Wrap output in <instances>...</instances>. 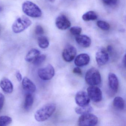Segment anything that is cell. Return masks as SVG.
Instances as JSON below:
<instances>
[{
    "label": "cell",
    "mask_w": 126,
    "mask_h": 126,
    "mask_svg": "<svg viewBox=\"0 0 126 126\" xmlns=\"http://www.w3.org/2000/svg\"><path fill=\"white\" fill-rule=\"evenodd\" d=\"M56 109L55 104L47 103L36 111L34 114V118L36 121L39 122L45 121L53 115Z\"/></svg>",
    "instance_id": "1"
},
{
    "label": "cell",
    "mask_w": 126,
    "mask_h": 126,
    "mask_svg": "<svg viewBox=\"0 0 126 126\" xmlns=\"http://www.w3.org/2000/svg\"><path fill=\"white\" fill-rule=\"evenodd\" d=\"M22 9L26 15L32 17H40L42 14L41 9L37 5L29 0H27L23 3Z\"/></svg>",
    "instance_id": "2"
},
{
    "label": "cell",
    "mask_w": 126,
    "mask_h": 126,
    "mask_svg": "<svg viewBox=\"0 0 126 126\" xmlns=\"http://www.w3.org/2000/svg\"><path fill=\"white\" fill-rule=\"evenodd\" d=\"M32 24L31 20L26 16H22L17 18L12 26V30L15 33L22 32Z\"/></svg>",
    "instance_id": "3"
},
{
    "label": "cell",
    "mask_w": 126,
    "mask_h": 126,
    "mask_svg": "<svg viewBox=\"0 0 126 126\" xmlns=\"http://www.w3.org/2000/svg\"><path fill=\"white\" fill-rule=\"evenodd\" d=\"M85 80L87 84L90 85L96 86L101 84V74L99 71L95 68H91L86 72Z\"/></svg>",
    "instance_id": "4"
},
{
    "label": "cell",
    "mask_w": 126,
    "mask_h": 126,
    "mask_svg": "<svg viewBox=\"0 0 126 126\" xmlns=\"http://www.w3.org/2000/svg\"><path fill=\"white\" fill-rule=\"evenodd\" d=\"M98 122L97 116L89 113L81 115L78 120V125L81 126H95Z\"/></svg>",
    "instance_id": "5"
},
{
    "label": "cell",
    "mask_w": 126,
    "mask_h": 126,
    "mask_svg": "<svg viewBox=\"0 0 126 126\" xmlns=\"http://www.w3.org/2000/svg\"><path fill=\"white\" fill-rule=\"evenodd\" d=\"M54 68L50 64H48L45 67L40 68L38 71V76L43 80H50L54 76Z\"/></svg>",
    "instance_id": "6"
},
{
    "label": "cell",
    "mask_w": 126,
    "mask_h": 126,
    "mask_svg": "<svg viewBox=\"0 0 126 126\" xmlns=\"http://www.w3.org/2000/svg\"><path fill=\"white\" fill-rule=\"evenodd\" d=\"M90 99L93 101L98 102L102 99V93L100 88L94 85H90L87 89Z\"/></svg>",
    "instance_id": "7"
},
{
    "label": "cell",
    "mask_w": 126,
    "mask_h": 126,
    "mask_svg": "<svg viewBox=\"0 0 126 126\" xmlns=\"http://www.w3.org/2000/svg\"><path fill=\"white\" fill-rule=\"evenodd\" d=\"M96 61L98 65L102 66L104 65L109 60L108 52L103 47L99 48L95 54Z\"/></svg>",
    "instance_id": "8"
},
{
    "label": "cell",
    "mask_w": 126,
    "mask_h": 126,
    "mask_svg": "<svg viewBox=\"0 0 126 126\" xmlns=\"http://www.w3.org/2000/svg\"><path fill=\"white\" fill-rule=\"evenodd\" d=\"M77 54V50L74 46L68 45L64 48L62 53L63 59L66 62H70L73 60Z\"/></svg>",
    "instance_id": "9"
},
{
    "label": "cell",
    "mask_w": 126,
    "mask_h": 126,
    "mask_svg": "<svg viewBox=\"0 0 126 126\" xmlns=\"http://www.w3.org/2000/svg\"><path fill=\"white\" fill-rule=\"evenodd\" d=\"M90 99L87 93L83 91L77 93L75 96V101L79 106H84L89 104Z\"/></svg>",
    "instance_id": "10"
},
{
    "label": "cell",
    "mask_w": 126,
    "mask_h": 126,
    "mask_svg": "<svg viewBox=\"0 0 126 126\" xmlns=\"http://www.w3.org/2000/svg\"><path fill=\"white\" fill-rule=\"evenodd\" d=\"M56 25L59 29L65 30L70 27L71 23L66 16L61 15L56 19Z\"/></svg>",
    "instance_id": "11"
},
{
    "label": "cell",
    "mask_w": 126,
    "mask_h": 126,
    "mask_svg": "<svg viewBox=\"0 0 126 126\" xmlns=\"http://www.w3.org/2000/svg\"><path fill=\"white\" fill-rule=\"evenodd\" d=\"M23 88L28 93L32 94L35 92L36 86L35 84L29 78L25 77L23 79Z\"/></svg>",
    "instance_id": "12"
},
{
    "label": "cell",
    "mask_w": 126,
    "mask_h": 126,
    "mask_svg": "<svg viewBox=\"0 0 126 126\" xmlns=\"http://www.w3.org/2000/svg\"><path fill=\"white\" fill-rule=\"evenodd\" d=\"M90 57L88 54L82 53L77 56L75 59L74 63L78 67H82L87 65L90 62Z\"/></svg>",
    "instance_id": "13"
},
{
    "label": "cell",
    "mask_w": 126,
    "mask_h": 126,
    "mask_svg": "<svg viewBox=\"0 0 126 126\" xmlns=\"http://www.w3.org/2000/svg\"><path fill=\"white\" fill-rule=\"evenodd\" d=\"M75 39L77 43L83 47H88L91 45V39L87 35L79 34L76 36Z\"/></svg>",
    "instance_id": "14"
},
{
    "label": "cell",
    "mask_w": 126,
    "mask_h": 126,
    "mask_svg": "<svg viewBox=\"0 0 126 126\" xmlns=\"http://www.w3.org/2000/svg\"><path fill=\"white\" fill-rule=\"evenodd\" d=\"M0 87L5 93H11L14 90V86L12 82L9 79L4 78L0 81Z\"/></svg>",
    "instance_id": "15"
},
{
    "label": "cell",
    "mask_w": 126,
    "mask_h": 126,
    "mask_svg": "<svg viewBox=\"0 0 126 126\" xmlns=\"http://www.w3.org/2000/svg\"><path fill=\"white\" fill-rule=\"evenodd\" d=\"M108 77L110 88L114 93H117L119 88V81L117 76L113 73H110Z\"/></svg>",
    "instance_id": "16"
},
{
    "label": "cell",
    "mask_w": 126,
    "mask_h": 126,
    "mask_svg": "<svg viewBox=\"0 0 126 126\" xmlns=\"http://www.w3.org/2000/svg\"><path fill=\"white\" fill-rule=\"evenodd\" d=\"M40 54V52L38 49L33 48L30 50L26 54L25 60L28 62H33L35 59Z\"/></svg>",
    "instance_id": "17"
},
{
    "label": "cell",
    "mask_w": 126,
    "mask_h": 126,
    "mask_svg": "<svg viewBox=\"0 0 126 126\" xmlns=\"http://www.w3.org/2000/svg\"><path fill=\"white\" fill-rule=\"evenodd\" d=\"M92 107L89 104L84 106H79L75 108V112L79 115L89 113L93 110Z\"/></svg>",
    "instance_id": "18"
},
{
    "label": "cell",
    "mask_w": 126,
    "mask_h": 126,
    "mask_svg": "<svg viewBox=\"0 0 126 126\" xmlns=\"http://www.w3.org/2000/svg\"><path fill=\"white\" fill-rule=\"evenodd\" d=\"M114 107L119 110H122L124 108L125 103L124 100L120 96H116L114 98L113 102Z\"/></svg>",
    "instance_id": "19"
},
{
    "label": "cell",
    "mask_w": 126,
    "mask_h": 126,
    "mask_svg": "<svg viewBox=\"0 0 126 126\" xmlns=\"http://www.w3.org/2000/svg\"><path fill=\"white\" fill-rule=\"evenodd\" d=\"M34 102L33 96L32 94L28 93L26 96L24 103V107L26 110L31 109L33 105Z\"/></svg>",
    "instance_id": "20"
},
{
    "label": "cell",
    "mask_w": 126,
    "mask_h": 126,
    "mask_svg": "<svg viewBox=\"0 0 126 126\" xmlns=\"http://www.w3.org/2000/svg\"><path fill=\"white\" fill-rule=\"evenodd\" d=\"M98 16L95 12L93 11H90L86 12L82 16V19L84 21H89L95 20Z\"/></svg>",
    "instance_id": "21"
},
{
    "label": "cell",
    "mask_w": 126,
    "mask_h": 126,
    "mask_svg": "<svg viewBox=\"0 0 126 126\" xmlns=\"http://www.w3.org/2000/svg\"><path fill=\"white\" fill-rule=\"evenodd\" d=\"M38 45L43 49L47 48L49 46V42L48 39L45 36H40L38 39Z\"/></svg>",
    "instance_id": "22"
},
{
    "label": "cell",
    "mask_w": 126,
    "mask_h": 126,
    "mask_svg": "<svg viewBox=\"0 0 126 126\" xmlns=\"http://www.w3.org/2000/svg\"><path fill=\"white\" fill-rule=\"evenodd\" d=\"M12 121V119L8 116H0V126H8L10 124Z\"/></svg>",
    "instance_id": "23"
},
{
    "label": "cell",
    "mask_w": 126,
    "mask_h": 126,
    "mask_svg": "<svg viewBox=\"0 0 126 126\" xmlns=\"http://www.w3.org/2000/svg\"><path fill=\"white\" fill-rule=\"evenodd\" d=\"M97 26L101 30L104 31H107L110 29V26L107 22L102 20H99L96 23Z\"/></svg>",
    "instance_id": "24"
},
{
    "label": "cell",
    "mask_w": 126,
    "mask_h": 126,
    "mask_svg": "<svg viewBox=\"0 0 126 126\" xmlns=\"http://www.w3.org/2000/svg\"><path fill=\"white\" fill-rule=\"evenodd\" d=\"M46 58V56L45 54H40L35 59L33 63L34 65L38 66L41 64L45 60Z\"/></svg>",
    "instance_id": "25"
},
{
    "label": "cell",
    "mask_w": 126,
    "mask_h": 126,
    "mask_svg": "<svg viewBox=\"0 0 126 126\" xmlns=\"http://www.w3.org/2000/svg\"><path fill=\"white\" fill-rule=\"evenodd\" d=\"M70 32L73 35L77 36L80 34L82 32V29L78 26H74L70 29Z\"/></svg>",
    "instance_id": "26"
},
{
    "label": "cell",
    "mask_w": 126,
    "mask_h": 126,
    "mask_svg": "<svg viewBox=\"0 0 126 126\" xmlns=\"http://www.w3.org/2000/svg\"><path fill=\"white\" fill-rule=\"evenodd\" d=\"M105 5L109 6H113L116 5L118 0H102Z\"/></svg>",
    "instance_id": "27"
},
{
    "label": "cell",
    "mask_w": 126,
    "mask_h": 126,
    "mask_svg": "<svg viewBox=\"0 0 126 126\" xmlns=\"http://www.w3.org/2000/svg\"><path fill=\"white\" fill-rule=\"evenodd\" d=\"M35 33L37 35H42L44 33V29L40 25H37L35 28Z\"/></svg>",
    "instance_id": "28"
},
{
    "label": "cell",
    "mask_w": 126,
    "mask_h": 126,
    "mask_svg": "<svg viewBox=\"0 0 126 126\" xmlns=\"http://www.w3.org/2000/svg\"><path fill=\"white\" fill-rule=\"evenodd\" d=\"M4 101H5V97L4 95L0 93V110H2L4 105Z\"/></svg>",
    "instance_id": "29"
},
{
    "label": "cell",
    "mask_w": 126,
    "mask_h": 126,
    "mask_svg": "<svg viewBox=\"0 0 126 126\" xmlns=\"http://www.w3.org/2000/svg\"><path fill=\"white\" fill-rule=\"evenodd\" d=\"M16 76L17 79L19 82H20L22 79V77L21 73L19 71H17L16 72Z\"/></svg>",
    "instance_id": "30"
},
{
    "label": "cell",
    "mask_w": 126,
    "mask_h": 126,
    "mask_svg": "<svg viewBox=\"0 0 126 126\" xmlns=\"http://www.w3.org/2000/svg\"><path fill=\"white\" fill-rule=\"evenodd\" d=\"M73 72L76 74L81 75L82 74V71L79 67L74 68L73 70Z\"/></svg>",
    "instance_id": "31"
},
{
    "label": "cell",
    "mask_w": 126,
    "mask_h": 126,
    "mask_svg": "<svg viewBox=\"0 0 126 126\" xmlns=\"http://www.w3.org/2000/svg\"><path fill=\"white\" fill-rule=\"evenodd\" d=\"M107 51L108 52L111 53L113 51V48L111 46H108L107 48Z\"/></svg>",
    "instance_id": "32"
},
{
    "label": "cell",
    "mask_w": 126,
    "mask_h": 126,
    "mask_svg": "<svg viewBox=\"0 0 126 126\" xmlns=\"http://www.w3.org/2000/svg\"><path fill=\"white\" fill-rule=\"evenodd\" d=\"M123 64H124L125 66V55L123 59Z\"/></svg>",
    "instance_id": "33"
},
{
    "label": "cell",
    "mask_w": 126,
    "mask_h": 126,
    "mask_svg": "<svg viewBox=\"0 0 126 126\" xmlns=\"http://www.w3.org/2000/svg\"><path fill=\"white\" fill-rule=\"evenodd\" d=\"M48 1H50L51 2L53 3L55 1V0H48Z\"/></svg>",
    "instance_id": "34"
},
{
    "label": "cell",
    "mask_w": 126,
    "mask_h": 126,
    "mask_svg": "<svg viewBox=\"0 0 126 126\" xmlns=\"http://www.w3.org/2000/svg\"><path fill=\"white\" fill-rule=\"evenodd\" d=\"M3 11V8H2V7H1V6H0V12H2V11Z\"/></svg>",
    "instance_id": "35"
}]
</instances>
